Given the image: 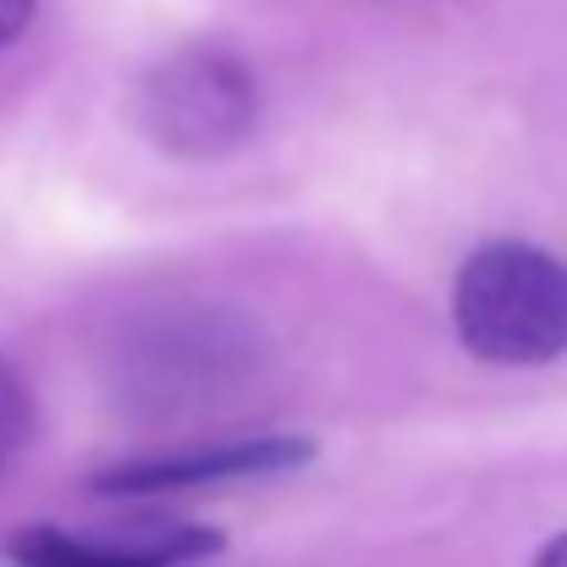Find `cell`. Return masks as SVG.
Instances as JSON below:
<instances>
[{"mask_svg":"<svg viewBox=\"0 0 567 567\" xmlns=\"http://www.w3.org/2000/svg\"><path fill=\"white\" fill-rule=\"evenodd\" d=\"M28 430H33V396H28L22 375L0 359V463H11L22 452Z\"/></svg>","mask_w":567,"mask_h":567,"instance_id":"5","label":"cell"},{"mask_svg":"<svg viewBox=\"0 0 567 567\" xmlns=\"http://www.w3.org/2000/svg\"><path fill=\"white\" fill-rule=\"evenodd\" d=\"M33 6H39V0H0V50H6V44L22 33V28H28Z\"/></svg>","mask_w":567,"mask_h":567,"instance_id":"6","label":"cell"},{"mask_svg":"<svg viewBox=\"0 0 567 567\" xmlns=\"http://www.w3.org/2000/svg\"><path fill=\"white\" fill-rule=\"evenodd\" d=\"M535 567H567V535H557V540L535 557Z\"/></svg>","mask_w":567,"mask_h":567,"instance_id":"7","label":"cell"},{"mask_svg":"<svg viewBox=\"0 0 567 567\" xmlns=\"http://www.w3.org/2000/svg\"><path fill=\"white\" fill-rule=\"evenodd\" d=\"M220 546H226L220 529L204 524H172L138 540H94V535H66L55 524H33L11 540V557L17 567H183L215 557Z\"/></svg>","mask_w":567,"mask_h":567,"instance_id":"4","label":"cell"},{"mask_svg":"<svg viewBox=\"0 0 567 567\" xmlns=\"http://www.w3.org/2000/svg\"><path fill=\"white\" fill-rule=\"evenodd\" d=\"M138 122L177 161H220L259 127V83L231 50L193 44L144 78Z\"/></svg>","mask_w":567,"mask_h":567,"instance_id":"2","label":"cell"},{"mask_svg":"<svg viewBox=\"0 0 567 567\" xmlns=\"http://www.w3.org/2000/svg\"><path fill=\"white\" fill-rule=\"evenodd\" d=\"M315 457L309 435H248V441H220V446H188V452H161L138 463H116L94 474L100 496H177L204 485H243V480H276L292 474Z\"/></svg>","mask_w":567,"mask_h":567,"instance_id":"3","label":"cell"},{"mask_svg":"<svg viewBox=\"0 0 567 567\" xmlns=\"http://www.w3.org/2000/svg\"><path fill=\"white\" fill-rule=\"evenodd\" d=\"M452 320L485 364H557L567 353V259L535 243L474 248L452 281Z\"/></svg>","mask_w":567,"mask_h":567,"instance_id":"1","label":"cell"}]
</instances>
